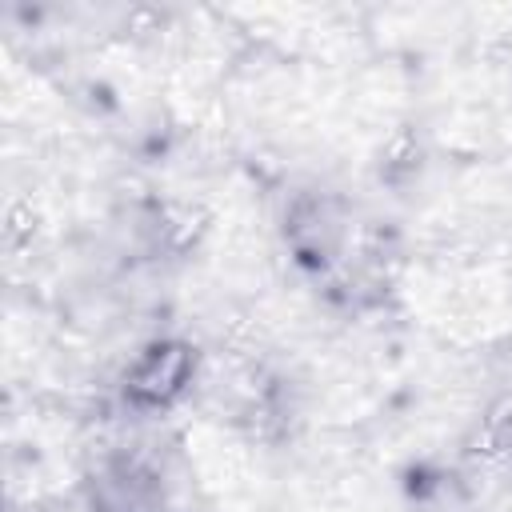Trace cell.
I'll return each mask as SVG.
<instances>
[{
    "mask_svg": "<svg viewBox=\"0 0 512 512\" xmlns=\"http://www.w3.org/2000/svg\"><path fill=\"white\" fill-rule=\"evenodd\" d=\"M188 380H192V352H188V344L164 340V344H152L148 352H140V360L128 368L124 388H128V396L136 404L160 408L172 396H180Z\"/></svg>",
    "mask_w": 512,
    "mask_h": 512,
    "instance_id": "1",
    "label": "cell"
},
{
    "mask_svg": "<svg viewBox=\"0 0 512 512\" xmlns=\"http://www.w3.org/2000/svg\"><path fill=\"white\" fill-rule=\"evenodd\" d=\"M92 512H164V496L148 468L136 460H116L92 480Z\"/></svg>",
    "mask_w": 512,
    "mask_h": 512,
    "instance_id": "2",
    "label": "cell"
}]
</instances>
